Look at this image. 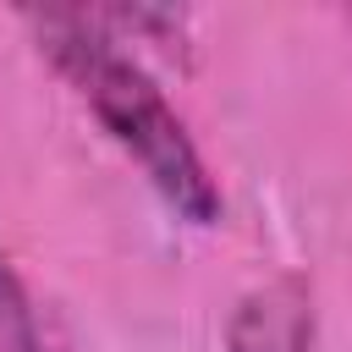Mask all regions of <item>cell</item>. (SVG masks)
<instances>
[{
	"label": "cell",
	"instance_id": "obj_1",
	"mask_svg": "<svg viewBox=\"0 0 352 352\" xmlns=\"http://www.w3.org/2000/svg\"><path fill=\"white\" fill-rule=\"evenodd\" d=\"M38 50L50 66L72 82V94L94 110V121L110 132V143L148 176V187L165 198L170 214L187 226L220 220V187L187 132V121L170 110L165 88L148 77L138 55L121 50V38L99 22V11H28Z\"/></svg>",
	"mask_w": 352,
	"mask_h": 352
},
{
	"label": "cell",
	"instance_id": "obj_2",
	"mask_svg": "<svg viewBox=\"0 0 352 352\" xmlns=\"http://www.w3.org/2000/svg\"><path fill=\"white\" fill-rule=\"evenodd\" d=\"M226 352H314V292L302 275L253 286L226 324Z\"/></svg>",
	"mask_w": 352,
	"mask_h": 352
},
{
	"label": "cell",
	"instance_id": "obj_3",
	"mask_svg": "<svg viewBox=\"0 0 352 352\" xmlns=\"http://www.w3.org/2000/svg\"><path fill=\"white\" fill-rule=\"evenodd\" d=\"M0 352H66V341L50 330L44 308L33 302L16 264L0 253Z\"/></svg>",
	"mask_w": 352,
	"mask_h": 352
}]
</instances>
